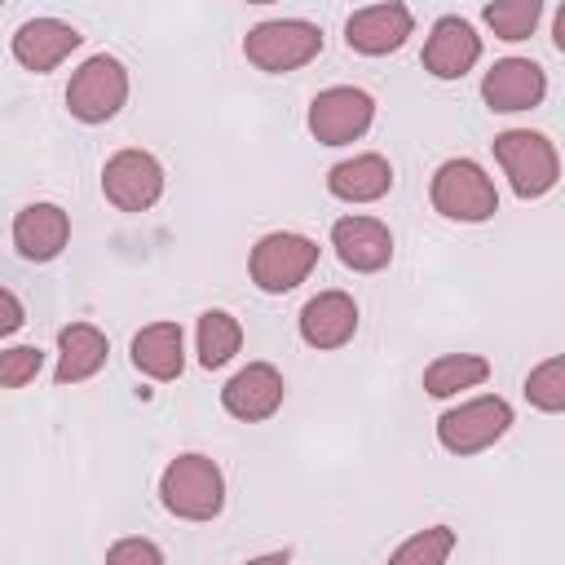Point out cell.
I'll return each instance as SVG.
<instances>
[{
    "label": "cell",
    "mask_w": 565,
    "mask_h": 565,
    "mask_svg": "<svg viewBox=\"0 0 565 565\" xmlns=\"http://www.w3.org/2000/svg\"><path fill=\"white\" fill-rule=\"evenodd\" d=\"M159 503L177 521H216L225 508V472L216 459L185 450L159 472Z\"/></svg>",
    "instance_id": "6da1fadb"
},
{
    "label": "cell",
    "mask_w": 565,
    "mask_h": 565,
    "mask_svg": "<svg viewBox=\"0 0 565 565\" xmlns=\"http://www.w3.org/2000/svg\"><path fill=\"white\" fill-rule=\"evenodd\" d=\"M322 53V31L305 18H269L243 35V57L265 75H287Z\"/></svg>",
    "instance_id": "7a4b0ae2"
},
{
    "label": "cell",
    "mask_w": 565,
    "mask_h": 565,
    "mask_svg": "<svg viewBox=\"0 0 565 565\" xmlns=\"http://www.w3.org/2000/svg\"><path fill=\"white\" fill-rule=\"evenodd\" d=\"M428 199L446 221H459V225H481L499 212V190L477 159H446L433 172Z\"/></svg>",
    "instance_id": "3957f363"
},
{
    "label": "cell",
    "mask_w": 565,
    "mask_h": 565,
    "mask_svg": "<svg viewBox=\"0 0 565 565\" xmlns=\"http://www.w3.org/2000/svg\"><path fill=\"white\" fill-rule=\"evenodd\" d=\"M494 159L512 185L516 199H543L556 181H561V159L556 146L543 132L530 128H508L494 137Z\"/></svg>",
    "instance_id": "277c9868"
},
{
    "label": "cell",
    "mask_w": 565,
    "mask_h": 565,
    "mask_svg": "<svg viewBox=\"0 0 565 565\" xmlns=\"http://www.w3.org/2000/svg\"><path fill=\"white\" fill-rule=\"evenodd\" d=\"M508 428H512V406L499 393L468 397V402L437 415V441H441V450H450L459 459L490 450Z\"/></svg>",
    "instance_id": "5b68a950"
},
{
    "label": "cell",
    "mask_w": 565,
    "mask_h": 565,
    "mask_svg": "<svg viewBox=\"0 0 565 565\" xmlns=\"http://www.w3.org/2000/svg\"><path fill=\"white\" fill-rule=\"evenodd\" d=\"M318 265V243L309 234L296 230H274L265 238H256L252 256H247V274L265 296H282L291 287H300Z\"/></svg>",
    "instance_id": "8992f818"
},
{
    "label": "cell",
    "mask_w": 565,
    "mask_h": 565,
    "mask_svg": "<svg viewBox=\"0 0 565 565\" xmlns=\"http://www.w3.org/2000/svg\"><path fill=\"white\" fill-rule=\"evenodd\" d=\"M124 102H128V71L119 57L93 53L75 66V75L66 84V110L79 124H106L124 110Z\"/></svg>",
    "instance_id": "52a82bcc"
},
{
    "label": "cell",
    "mask_w": 565,
    "mask_h": 565,
    "mask_svg": "<svg viewBox=\"0 0 565 565\" xmlns=\"http://www.w3.org/2000/svg\"><path fill=\"white\" fill-rule=\"evenodd\" d=\"M371 124H375V97L366 88L335 84L309 102V132L322 146H349L358 137H366Z\"/></svg>",
    "instance_id": "ba28073f"
},
{
    "label": "cell",
    "mask_w": 565,
    "mask_h": 565,
    "mask_svg": "<svg viewBox=\"0 0 565 565\" xmlns=\"http://www.w3.org/2000/svg\"><path fill=\"white\" fill-rule=\"evenodd\" d=\"M102 194L119 212H146L163 199V163L150 150H115L102 168Z\"/></svg>",
    "instance_id": "9c48e42d"
},
{
    "label": "cell",
    "mask_w": 565,
    "mask_h": 565,
    "mask_svg": "<svg viewBox=\"0 0 565 565\" xmlns=\"http://www.w3.org/2000/svg\"><path fill=\"white\" fill-rule=\"evenodd\" d=\"M411 35H415V13H411L402 0L353 9L349 22H344V44H349L353 53H362V57H388V53H397Z\"/></svg>",
    "instance_id": "30bf717a"
},
{
    "label": "cell",
    "mask_w": 565,
    "mask_h": 565,
    "mask_svg": "<svg viewBox=\"0 0 565 565\" xmlns=\"http://www.w3.org/2000/svg\"><path fill=\"white\" fill-rule=\"evenodd\" d=\"M547 97V75L539 62L530 57H499L486 75H481V102L494 115H521L534 110Z\"/></svg>",
    "instance_id": "8fae6325"
},
{
    "label": "cell",
    "mask_w": 565,
    "mask_h": 565,
    "mask_svg": "<svg viewBox=\"0 0 565 565\" xmlns=\"http://www.w3.org/2000/svg\"><path fill=\"white\" fill-rule=\"evenodd\" d=\"M287 397V380L274 362H247L243 371H234L221 388V406L225 415L243 419V424H260L269 419Z\"/></svg>",
    "instance_id": "7c38bea8"
},
{
    "label": "cell",
    "mask_w": 565,
    "mask_h": 565,
    "mask_svg": "<svg viewBox=\"0 0 565 565\" xmlns=\"http://www.w3.org/2000/svg\"><path fill=\"white\" fill-rule=\"evenodd\" d=\"M419 62H424V71H428L433 79H463V75L481 62V35L472 31L468 18L446 13V18L433 22Z\"/></svg>",
    "instance_id": "4fadbf2b"
},
{
    "label": "cell",
    "mask_w": 565,
    "mask_h": 565,
    "mask_svg": "<svg viewBox=\"0 0 565 565\" xmlns=\"http://www.w3.org/2000/svg\"><path fill=\"white\" fill-rule=\"evenodd\" d=\"M79 44H84V35H79L71 22H62V18H31V22H22V26L13 31V40H9L18 66H26V71H35V75L57 71Z\"/></svg>",
    "instance_id": "5bb4252c"
},
{
    "label": "cell",
    "mask_w": 565,
    "mask_h": 565,
    "mask_svg": "<svg viewBox=\"0 0 565 565\" xmlns=\"http://www.w3.org/2000/svg\"><path fill=\"white\" fill-rule=\"evenodd\" d=\"M331 247L344 269L353 274H380L393 260V230L375 216H340L331 225Z\"/></svg>",
    "instance_id": "9a60e30c"
},
{
    "label": "cell",
    "mask_w": 565,
    "mask_h": 565,
    "mask_svg": "<svg viewBox=\"0 0 565 565\" xmlns=\"http://www.w3.org/2000/svg\"><path fill=\"white\" fill-rule=\"evenodd\" d=\"M300 340L318 353L344 349L358 335V300L349 291H318L313 300H305L300 309Z\"/></svg>",
    "instance_id": "2e32d148"
},
{
    "label": "cell",
    "mask_w": 565,
    "mask_h": 565,
    "mask_svg": "<svg viewBox=\"0 0 565 565\" xmlns=\"http://www.w3.org/2000/svg\"><path fill=\"white\" fill-rule=\"evenodd\" d=\"M71 243V216L57 203H26L13 216V247L22 260H57Z\"/></svg>",
    "instance_id": "e0dca14e"
},
{
    "label": "cell",
    "mask_w": 565,
    "mask_h": 565,
    "mask_svg": "<svg viewBox=\"0 0 565 565\" xmlns=\"http://www.w3.org/2000/svg\"><path fill=\"white\" fill-rule=\"evenodd\" d=\"M106 353H110L106 331H97L93 322H66L57 331V366H53V380L62 388L66 384H84V380H93L106 366Z\"/></svg>",
    "instance_id": "ac0fdd59"
},
{
    "label": "cell",
    "mask_w": 565,
    "mask_h": 565,
    "mask_svg": "<svg viewBox=\"0 0 565 565\" xmlns=\"http://www.w3.org/2000/svg\"><path fill=\"white\" fill-rule=\"evenodd\" d=\"M128 358L132 366L146 375V380H177L185 371V335H181V322H150L132 335L128 344Z\"/></svg>",
    "instance_id": "d6986e66"
},
{
    "label": "cell",
    "mask_w": 565,
    "mask_h": 565,
    "mask_svg": "<svg viewBox=\"0 0 565 565\" xmlns=\"http://www.w3.org/2000/svg\"><path fill=\"white\" fill-rule=\"evenodd\" d=\"M327 190L340 199V203H375L393 190V163L375 150L366 154H353V159H340L331 172H327Z\"/></svg>",
    "instance_id": "ffe728a7"
},
{
    "label": "cell",
    "mask_w": 565,
    "mask_h": 565,
    "mask_svg": "<svg viewBox=\"0 0 565 565\" xmlns=\"http://www.w3.org/2000/svg\"><path fill=\"white\" fill-rule=\"evenodd\" d=\"M490 380V362L481 353H441L424 366V393L428 397H455L463 388H477Z\"/></svg>",
    "instance_id": "44dd1931"
},
{
    "label": "cell",
    "mask_w": 565,
    "mask_h": 565,
    "mask_svg": "<svg viewBox=\"0 0 565 565\" xmlns=\"http://www.w3.org/2000/svg\"><path fill=\"white\" fill-rule=\"evenodd\" d=\"M194 344H199V366L221 371L243 349V322L230 309H207V313H199Z\"/></svg>",
    "instance_id": "7402d4cb"
},
{
    "label": "cell",
    "mask_w": 565,
    "mask_h": 565,
    "mask_svg": "<svg viewBox=\"0 0 565 565\" xmlns=\"http://www.w3.org/2000/svg\"><path fill=\"white\" fill-rule=\"evenodd\" d=\"M481 18H486V26L499 40L516 44V40H530L534 35V26L543 18V0H494V4L481 9Z\"/></svg>",
    "instance_id": "603a6c76"
},
{
    "label": "cell",
    "mask_w": 565,
    "mask_h": 565,
    "mask_svg": "<svg viewBox=\"0 0 565 565\" xmlns=\"http://www.w3.org/2000/svg\"><path fill=\"white\" fill-rule=\"evenodd\" d=\"M525 402L543 415H565V353L543 358L530 375H525Z\"/></svg>",
    "instance_id": "cb8c5ba5"
},
{
    "label": "cell",
    "mask_w": 565,
    "mask_h": 565,
    "mask_svg": "<svg viewBox=\"0 0 565 565\" xmlns=\"http://www.w3.org/2000/svg\"><path fill=\"white\" fill-rule=\"evenodd\" d=\"M450 552H455V530L450 525H428V530H415L411 539H402L388 552V565H446Z\"/></svg>",
    "instance_id": "d4e9b609"
},
{
    "label": "cell",
    "mask_w": 565,
    "mask_h": 565,
    "mask_svg": "<svg viewBox=\"0 0 565 565\" xmlns=\"http://www.w3.org/2000/svg\"><path fill=\"white\" fill-rule=\"evenodd\" d=\"M44 366V353L35 344H9L0 353V384L4 388H26Z\"/></svg>",
    "instance_id": "484cf974"
},
{
    "label": "cell",
    "mask_w": 565,
    "mask_h": 565,
    "mask_svg": "<svg viewBox=\"0 0 565 565\" xmlns=\"http://www.w3.org/2000/svg\"><path fill=\"white\" fill-rule=\"evenodd\" d=\"M106 565H168V561H163V547H159L154 539L128 534V539H115V543H110Z\"/></svg>",
    "instance_id": "4316f807"
},
{
    "label": "cell",
    "mask_w": 565,
    "mask_h": 565,
    "mask_svg": "<svg viewBox=\"0 0 565 565\" xmlns=\"http://www.w3.org/2000/svg\"><path fill=\"white\" fill-rule=\"evenodd\" d=\"M0 305H4V318H0V335H13V331L26 322V309H22V300H18V291H13V287H4V291H0Z\"/></svg>",
    "instance_id": "83f0119b"
},
{
    "label": "cell",
    "mask_w": 565,
    "mask_h": 565,
    "mask_svg": "<svg viewBox=\"0 0 565 565\" xmlns=\"http://www.w3.org/2000/svg\"><path fill=\"white\" fill-rule=\"evenodd\" d=\"M243 565H291V552L282 547V552H265V556H252V561H243Z\"/></svg>",
    "instance_id": "f1b7e54d"
},
{
    "label": "cell",
    "mask_w": 565,
    "mask_h": 565,
    "mask_svg": "<svg viewBox=\"0 0 565 565\" xmlns=\"http://www.w3.org/2000/svg\"><path fill=\"white\" fill-rule=\"evenodd\" d=\"M552 44L565 53V4L556 9V18H552Z\"/></svg>",
    "instance_id": "f546056e"
}]
</instances>
